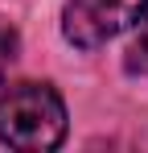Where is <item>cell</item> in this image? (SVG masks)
Here are the masks:
<instances>
[{
    "mask_svg": "<svg viewBox=\"0 0 148 153\" xmlns=\"http://www.w3.org/2000/svg\"><path fill=\"white\" fill-rule=\"evenodd\" d=\"M0 141L8 149L41 153L66 141V103L49 83H17L0 91Z\"/></svg>",
    "mask_w": 148,
    "mask_h": 153,
    "instance_id": "obj_1",
    "label": "cell"
},
{
    "mask_svg": "<svg viewBox=\"0 0 148 153\" xmlns=\"http://www.w3.org/2000/svg\"><path fill=\"white\" fill-rule=\"evenodd\" d=\"M17 50H21V37H17V29H12L4 17H0V79L8 75V66L17 62Z\"/></svg>",
    "mask_w": 148,
    "mask_h": 153,
    "instance_id": "obj_4",
    "label": "cell"
},
{
    "mask_svg": "<svg viewBox=\"0 0 148 153\" xmlns=\"http://www.w3.org/2000/svg\"><path fill=\"white\" fill-rule=\"evenodd\" d=\"M123 66H127L132 75H144L148 79V21L140 25V33L132 37V46H127V54H123Z\"/></svg>",
    "mask_w": 148,
    "mask_h": 153,
    "instance_id": "obj_3",
    "label": "cell"
},
{
    "mask_svg": "<svg viewBox=\"0 0 148 153\" xmlns=\"http://www.w3.org/2000/svg\"><path fill=\"white\" fill-rule=\"evenodd\" d=\"M148 21V0H66L62 33L78 50H99L103 42Z\"/></svg>",
    "mask_w": 148,
    "mask_h": 153,
    "instance_id": "obj_2",
    "label": "cell"
}]
</instances>
